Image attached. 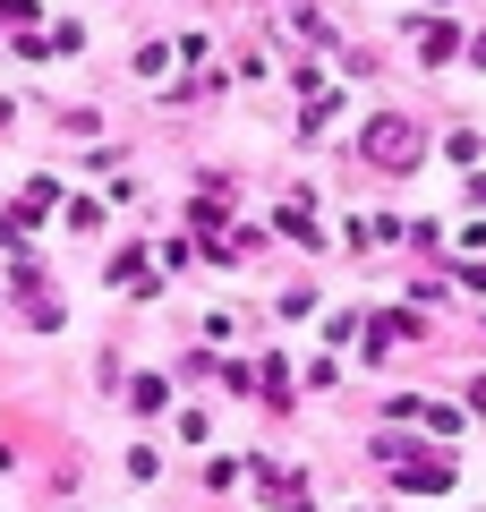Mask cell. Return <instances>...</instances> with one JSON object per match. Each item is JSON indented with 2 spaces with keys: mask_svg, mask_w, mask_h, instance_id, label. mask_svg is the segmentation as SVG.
Instances as JSON below:
<instances>
[{
  "mask_svg": "<svg viewBox=\"0 0 486 512\" xmlns=\"http://www.w3.org/2000/svg\"><path fill=\"white\" fill-rule=\"evenodd\" d=\"M367 163H384V171H410L418 163V137L401 120H367Z\"/></svg>",
  "mask_w": 486,
  "mask_h": 512,
  "instance_id": "obj_1",
  "label": "cell"
},
{
  "mask_svg": "<svg viewBox=\"0 0 486 512\" xmlns=\"http://www.w3.org/2000/svg\"><path fill=\"white\" fill-rule=\"evenodd\" d=\"M401 487H410V495H444L452 487V461H401Z\"/></svg>",
  "mask_w": 486,
  "mask_h": 512,
  "instance_id": "obj_2",
  "label": "cell"
},
{
  "mask_svg": "<svg viewBox=\"0 0 486 512\" xmlns=\"http://www.w3.org/2000/svg\"><path fill=\"white\" fill-rule=\"evenodd\" d=\"M418 52H427V60H444V52H452V18H435L427 35H418Z\"/></svg>",
  "mask_w": 486,
  "mask_h": 512,
  "instance_id": "obj_3",
  "label": "cell"
}]
</instances>
